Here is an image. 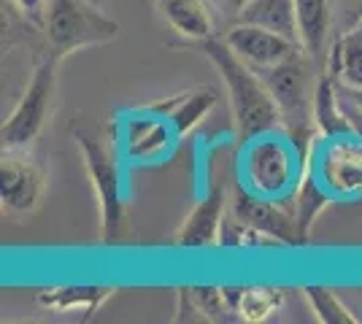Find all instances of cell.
<instances>
[{"mask_svg":"<svg viewBox=\"0 0 362 324\" xmlns=\"http://www.w3.org/2000/svg\"><path fill=\"white\" fill-rule=\"evenodd\" d=\"M189 44H192L195 52H200L206 60L211 62L214 71L225 81L233 122H235L241 143L257 138L262 133L284 130L281 111L276 106V97L268 90L265 78L227 47L225 38L209 35L203 41H189Z\"/></svg>","mask_w":362,"mask_h":324,"instance_id":"cell-1","label":"cell"},{"mask_svg":"<svg viewBox=\"0 0 362 324\" xmlns=\"http://www.w3.org/2000/svg\"><path fill=\"white\" fill-rule=\"evenodd\" d=\"M303 173L305 157L284 130H273L252 140H243L238 176L241 186H246L249 192L271 200H289Z\"/></svg>","mask_w":362,"mask_h":324,"instance_id":"cell-2","label":"cell"},{"mask_svg":"<svg viewBox=\"0 0 362 324\" xmlns=\"http://www.w3.org/2000/svg\"><path fill=\"white\" fill-rule=\"evenodd\" d=\"M265 78L268 90L276 97V106L281 111V122H284V133L295 140V146L308 160V143H311V127H314V92H317L319 68L311 62L305 52L292 54L289 60L279 62L273 68L257 71Z\"/></svg>","mask_w":362,"mask_h":324,"instance_id":"cell-3","label":"cell"},{"mask_svg":"<svg viewBox=\"0 0 362 324\" xmlns=\"http://www.w3.org/2000/svg\"><path fill=\"white\" fill-rule=\"evenodd\" d=\"M119 22L103 14L90 0H49L44 35L49 52L68 57L78 49L103 47L119 38Z\"/></svg>","mask_w":362,"mask_h":324,"instance_id":"cell-4","label":"cell"},{"mask_svg":"<svg viewBox=\"0 0 362 324\" xmlns=\"http://www.w3.org/2000/svg\"><path fill=\"white\" fill-rule=\"evenodd\" d=\"M76 146L81 152V162L90 176L98 208H100V241L117 244L124 232V192H122L119 160L103 140L81 130L76 133Z\"/></svg>","mask_w":362,"mask_h":324,"instance_id":"cell-5","label":"cell"},{"mask_svg":"<svg viewBox=\"0 0 362 324\" xmlns=\"http://www.w3.org/2000/svg\"><path fill=\"white\" fill-rule=\"evenodd\" d=\"M60 60L62 57L49 52L44 60L35 65L25 92L16 100L14 111L6 116V122L0 127L3 149H28L33 140L41 136L46 119L52 114V103H54Z\"/></svg>","mask_w":362,"mask_h":324,"instance_id":"cell-6","label":"cell"},{"mask_svg":"<svg viewBox=\"0 0 362 324\" xmlns=\"http://www.w3.org/2000/svg\"><path fill=\"white\" fill-rule=\"evenodd\" d=\"M308 168L319 184L332 195V200H357L362 198V140L357 136L322 138Z\"/></svg>","mask_w":362,"mask_h":324,"instance_id":"cell-7","label":"cell"},{"mask_svg":"<svg viewBox=\"0 0 362 324\" xmlns=\"http://www.w3.org/2000/svg\"><path fill=\"white\" fill-rule=\"evenodd\" d=\"M181 136L163 114L144 108L127 114L119 124V152L122 160L133 165H154L170 157Z\"/></svg>","mask_w":362,"mask_h":324,"instance_id":"cell-8","label":"cell"},{"mask_svg":"<svg viewBox=\"0 0 362 324\" xmlns=\"http://www.w3.org/2000/svg\"><path fill=\"white\" fill-rule=\"evenodd\" d=\"M44 170L25 149H3L0 157V205L14 216L33 214L44 200Z\"/></svg>","mask_w":362,"mask_h":324,"instance_id":"cell-9","label":"cell"},{"mask_svg":"<svg viewBox=\"0 0 362 324\" xmlns=\"http://www.w3.org/2000/svg\"><path fill=\"white\" fill-rule=\"evenodd\" d=\"M284 203L287 200L259 198L255 192H249L246 186H238V192L233 198V214L243 219L249 227L268 235L279 246H300L303 238L295 224L292 208H284Z\"/></svg>","mask_w":362,"mask_h":324,"instance_id":"cell-10","label":"cell"},{"mask_svg":"<svg viewBox=\"0 0 362 324\" xmlns=\"http://www.w3.org/2000/svg\"><path fill=\"white\" fill-rule=\"evenodd\" d=\"M225 44L255 71H265L303 52L300 44L249 22H233L225 32Z\"/></svg>","mask_w":362,"mask_h":324,"instance_id":"cell-11","label":"cell"},{"mask_svg":"<svg viewBox=\"0 0 362 324\" xmlns=\"http://www.w3.org/2000/svg\"><path fill=\"white\" fill-rule=\"evenodd\" d=\"M298 16V41L311 57L319 73H327L332 52V3L330 0H295Z\"/></svg>","mask_w":362,"mask_h":324,"instance_id":"cell-12","label":"cell"},{"mask_svg":"<svg viewBox=\"0 0 362 324\" xmlns=\"http://www.w3.org/2000/svg\"><path fill=\"white\" fill-rule=\"evenodd\" d=\"M225 222V189L216 184L209 189L203 200L195 203V208L187 214L184 224L179 227L173 244L181 248H211L219 246Z\"/></svg>","mask_w":362,"mask_h":324,"instance_id":"cell-13","label":"cell"},{"mask_svg":"<svg viewBox=\"0 0 362 324\" xmlns=\"http://www.w3.org/2000/svg\"><path fill=\"white\" fill-rule=\"evenodd\" d=\"M216 100H219L216 90H211V87H195V90L173 95V97H168L163 103H154L149 108L157 111V114H163L168 122L176 127L179 136H187L216 108Z\"/></svg>","mask_w":362,"mask_h":324,"instance_id":"cell-14","label":"cell"},{"mask_svg":"<svg viewBox=\"0 0 362 324\" xmlns=\"http://www.w3.org/2000/svg\"><path fill=\"white\" fill-rule=\"evenodd\" d=\"M227 303H230V313H235L241 322L259 324L273 319L287 294L279 287H265V284H249V287H225Z\"/></svg>","mask_w":362,"mask_h":324,"instance_id":"cell-15","label":"cell"},{"mask_svg":"<svg viewBox=\"0 0 362 324\" xmlns=\"http://www.w3.org/2000/svg\"><path fill=\"white\" fill-rule=\"evenodd\" d=\"M114 292H117L114 287H98V284L44 287V289H38L35 300H38V306L54 311V313H81V316H90Z\"/></svg>","mask_w":362,"mask_h":324,"instance_id":"cell-16","label":"cell"},{"mask_svg":"<svg viewBox=\"0 0 362 324\" xmlns=\"http://www.w3.org/2000/svg\"><path fill=\"white\" fill-rule=\"evenodd\" d=\"M160 16L187 41H203L214 35V16L203 0H154Z\"/></svg>","mask_w":362,"mask_h":324,"instance_id":"cell-17","label":"cell"},{"mask_svg":"<svg viewBox=\"0 0 362 324\" xmlns=\"http://www.w3.org/2000/svg\"><path fill=\"white\" fill-rule=\"evenodd\" d=\"M314 127L322 138H335V136H346L351 133L344 114V100H341V90H338V78L332 73H319L317 92H314Z\"/></svg>","mask_w":362,"mask_h":324,"instance_id":"cell-18","label":"cell"},{"mask_svg":"<svg viewBox=\"0 0 362 324\" xmlns=\"http://www.w3.org/2000/svg\"><path fill=\"white\" fill-rule=\"evenodd\" d=\"M332 203V195L319 184V179L311 173V168H305L303 179L298 181L295 192L289 195V208H292V216H295V224H298V232H300L303 244L305 238L311 235V227L319 216L325 214V208Z\"/></svg>","mask_w":362,"mask_h":324,"instance_id":"cell-19","label":"cell"},{"mask_svg":"<svg viewBox=\"0 0 362 324\" xmlns=\"http://www.w3.org/2000/svg\"><path fill=\"white\" fill-rule=\"evenodd\" d=\"M235 22L259 25L265 30L284 35L289 41H298V16H295V0H249L243 6L241 16Z\"/></svg>","mask_w":362,"mask_h":324,"instance_id":"cell-20","label":"cell"},{"mask_svg":"<svg viewBox=\"0 0 362 324\" xmlns=\"http://www.w3.org/2000/svg\"><path fill=\"white\" fill-rule=\"evenodd\" d=\"M327 73H332L346 87L362 90V25L344 30L335 38Z\"/></svg>","mask_w":362,"mask_h":324,"instance_id":"cell-21","label":"cell"},{"mask_svg":"<svg viewBox=\"0 0 362 324\" xmlns=\"http://www.w3.org/2000/svg\"><path fill=\"white\" fill-rule=\"evenodd\" d=\"M303 294L308 300V306L314 311L322 324H357L360 316H354V311L349 308L346 303L338 297V294L327 289V287H319V284H308L303 287Z\"/></svg>","mask_w":362,"mask_h":324,"instance_id":"cell-22","label":"cell"},{"mask_svg":"<svg viewBox=\"0 0 362 324\" xmlns=\"http://www.w3.org/2000/svg\"><path fill=\"white\" fill-rule=\"evenodd\" d=\"M211 3V8L219 14V19H225V22H235L238 16H241L243 11V6L249 3V0H209Z\"/></svg>","mask_w":362,"mask_h":324,"instance_id":"cell-23","label":"cell"},{"mask_svg":"<svg viewBox=\"0 0 362 324\" xmlns=\"http://www.w3.org/2000/svg\"><path fill=\"white\" fill-rule=\"evenodd\" d=\"M14 3H16V8L28 16L33 25H41V28H44V16H46L49 0H14Z\"/></svg>","mask_w":362,"mask_h":324,"instance_id":"cell-24","label":"cell"},{"mask_svg":"<svg viewBox=\"0 0 362 324\" xmlns=\"http://www.w3.org/2000/svg\"><path fill=\"white\" fill-rule=\"evenodd\" d=\"M341 11H344V30L362 25V0H341Z\"/></svg>","mask_w":362,"mask_h":324,"instance_id":"cell-25","label":"cell"},{"mask_svg":"<svg viewBox=\"0 0 362 324\" xmlns=\"http://www.w3.org/2000/svg\"><path fill=\"white\" fill-rule=\"evenodd\" d=\"M341 100H344V114H346L351 136H357V138L362 140V108L357 106V103H351L349 97H344V95H341Z\"/></svg>","mask_w":362,"mask_h":324,"instance_id":"cell-26","label":"cell"},{"mask_svg":"<svg viewBox=\"0 0 362 324\" xmlns=\"http://www.w3.org/2000/svg\"><path fill=\"white\" fill-rule=\"evenodd\" d=\"M338 90H341L344 97H349L351 103H357V106L362 108V90H357V87H346V84H341V81H338Z\"/></svg>","mask_w":362,"mask_h":324,"instance_id":"cell-27","label":"cell"}]
</instances>
